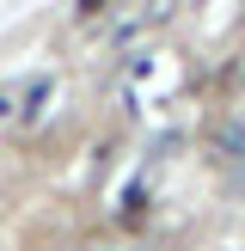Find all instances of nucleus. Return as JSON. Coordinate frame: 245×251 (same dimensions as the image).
<instances>
[{
	"instance_id": "f257e3e1",
	"label": "nucleus",
	"mask_w": 245,
	"mask_h": 251,
	"mask_svg": "<svg viewBox=\"0 0 245 251\" xmlns=\"http://www.w3.org/2000/svg\"><path fill=\"white\" fill-rule=\"evenodd\" d=\"M215 153L227 159V166H239L245 159V123H220L215 129Z\"/></svg>"
},
{
	"instance_id": "f03ea898",
	"label": "nucleus",
	"mask_w": 245,
	"mask_h": 251,
	"mask_svg": "<svg viewBox=\"0 0 245 251\" xmlns=\"http://www.w3.org/2000/svg\"><path fill=\"white\" fill-rule=\"evenodd\" d=\"M233 80H239V86H245V55H239V61H233Z\"/></svg>"
}]
</instances>
